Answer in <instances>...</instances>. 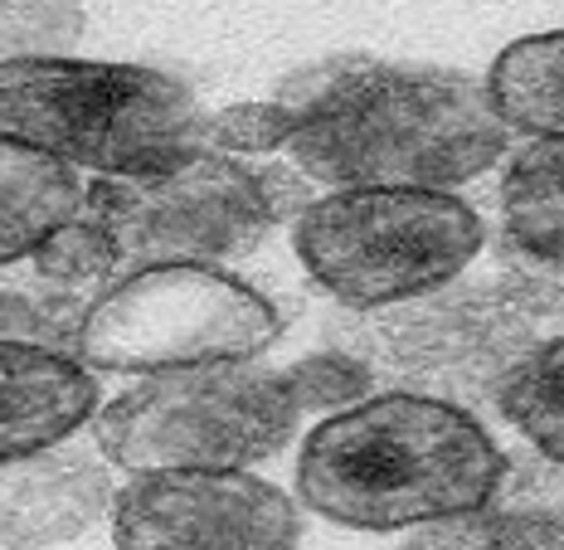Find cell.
Listing matches in <instances>:
<instances>
[{"mask_svg":"<svg viewBox=\"0 0 564 550\" xmlns=\"http://www.w3.org/2000/svg\"><path fill=\"white\" fill-rule=\"evenodd\" d=\"M297 112L282 157L322 191H457L511 157L487 78L340 54L282 78Z\"/></svg>","mask_w":564,"mask_h":550,"instance_id":"cell-1","label":"cell"},{"mask_svg":"<svg viewBox=\"0 0 564 550\" xmlns=\"http://www.w3.org/2000/svg\"><path fill=\"white\" fill-rule=\"evenodd\" d=\"M511 459L467 405L384 390L336 409L302 439L297 497L350 531H419L491 507Z\"/></svg>","mask_w":564,"mask_h":550,"instance_id":"cell-2","label":"cell"},{"mask_svg":"<svg viewBox=\"0 0 564 550\" xmlns=\"http://www.w3.org/2000/svg\"><path fill=\"white\" fill-rule=\"evenodd\" d=\"M195 93L175 74L102 58L0 64V137L88 175L137 171L195 142Z\"/></svg>","mask_w":564,"mask_h":550,"instance_id":"cell-3","label":"cell"},{"mask_svg":"<svg viewBox=\"0 0 564 550\" xmlns=\"http://www.w3.org/2000/svg\"><path fill=\"white\" fill-rule=\"evenodd\" d=\"M307 409L297 405L288 370L258 360H215L141 376L93 414L88 434L112 467H253L297 439Z\"/></svg>","mask_w":564,"mask_h":550,"instance_id":"cell-4","label":"cell"},{"mask_svg":"<svg viewBox=\"0 0 564 550\" xmlns=\"http://www.w3.org/2000/svg\"><path fill=\"white\" fill-rule=\"evenodd\" d=\"M292 249L340 308L375 312L457 283L487 219L453 191H326L292 219Z\"/></svg>","mask_w":564,"mask_h":550,"instance_id":"cell-5","label":"cell"},{"mask_svg":"<svg viewBox=\"0 0 564 550\" xmlns=\"http://www.w3.org/2000/svg\"><path fill=\"white\" fill-rule=\"evenodd\" d=\"M84 219L112 239L122 273L156 263H215L249 259L282 225L268 201L263 166L209 147H181L137 171L93 175Z\"/></svg>","mask_w":564,"mask_h":550,"instance_id":"cell-6","label":"cell"},{"mask_svg":"<svg viewBox=\"0 0 564 550\" xmlns=\"http://www.w3.org/2000/svg\"><path fill=\"white\" fill-rule=\"evenodd\" d=\"M282 336V312L215 263H156L122 273L93 302L78 360L98 376L258 360Z\"/></svg>","mask_w":564,"mask_h":550,"instance_id":"cell-7","label":"cell"},{"mask_svg":"<svg viewBox=\"0 0 564 550\" xmlns=\"http://www.w3.org/2000/svg\"><path fill=\"white\" fill-rule=\"evenodd\" d=\"M521 302L487 298V292L438 288L429 298L375 308L360 322V351L370 370L419 380V395L463 405L473 390L497 400L501 376L531 351L521 322Z\"/></svg>","mask_w":564,"mask_h":550,"instance_id":"cell-8","label":"cell"},{"mask_svg":"<svg viewBox=\"0 0 564 550\" xmlns=\"http://www.w3.org/2000/svg\"><path fill=\"white\" fill-rule=\"evenodd\" d=\"M302 511L249 467L132 473L112 502L117 550H297Z\"/></svg>","mask_w":564,"mask_h":550,"instance_id":"cell-9","label":"cell"},{"mask_svg":"<svg viewBox=\"0 0 564 550\" xmlns=\"http://www.w3.org/2000/svg\"><path fill=\"white\" fill-rule=\"evenodd\" d=\"M117 483L108 453L84 439L50 443L25 459H0V546L44 550L64 546L112 517Z\"/></svg>","mask_w":564,"mask_h":550,"instance_id":"cell-10","label":"cell"},{"mask_svg":"<svg viewBox=\"0 0 564 550\" xmlns=\"http://www.w3.org/2000/svg\"><path fill=\"white\" fill-rule=\"evenodd\" d=\"M98 370L78 356L0 342V459L74 439L98 414Z\"/></svg>","mask_w":564,"mask_h":550,"instance_id":"cell-11","label":"cell"},{"mask_svg":"<svg viewBox=\"0 0 564 550\" xmlns=\"http://www.w3.org/2000/svg\"><path fill=\"white\" fill-rule=\"evenodd\" d=\"M84 171L0 137V263L34 254L54 229L84 215Z\"/></svg>","mask_w":564,"mask_h":550,"instance_id":"cell-12","label":"cell"},{"mask_svg":"<svg viewBox=\"0 0 564 550\" xmlns=\"http://www.w3.org/2000/svg\"><path fill=\"white\" fill-rule=\"evenodd\" d=\"M501 239L564 268V142H521L501 161Z\"/></svg>","mask_w":564,"mask_h":550,"instance_id":"cell-13","label":"cell"},{"mask_svg":"<svg viewBox=\"0 0 564 550\" xmlns=\"http://www.w3.org/2000/svg\"><path fill=\"white\" fill-rule=\"evenodd\" d=\"M487 93L521 142H564V30L511 40L491 58Z\"/></svg>","mask_w":564,"mask_h":550,"instance_id":"cell-14","label":"cell"},{"mask_svg":"<svg viewBox=\"0 0 564 550\" xmlns=\"http://www.w3.org/2000/svg\"><path fill=\"white\" fill-rule=\"evenodd\" d=\"M93 302H98V292L68 288L34 254L0 263V342H25L78 356Z\"/></svg>","mask_w":564,"mask_h":550,"instance_id":"cell-15","label":"cell"},{"mask_svg":"<svg viewBox=\"0 0 564 550\" xmlns=\"http://www.w3.org/2000/svg\"><path fill=\"white\" fill-rule=\"evenodd\" d=\"M497 414L540 459L564 463V336L535 342L497 385Z\"/></svg>","mask_w":564,"mask_h":550,"instance_id":"cell-16","label":"cell"},{"mask_svg":"<svg viewBox=\"0 0 564 550\" xmlns=\"http://www.w3.org/2000/svg\"><path fill=\"white\" fill-rule=\"evenodd\" d=\"M399 550H564V517L491 502V507L404 531Z\"/></svg>","mask_w":564,"mask_h":550,"instance_id":"cell-17","label":"cell"},{"mask_svg":"<svg viewBox=\"0 0 564 550\" xmlns=\"http://www.w3.org/2000/svg\"><path fill=\"white\" fill-rule=\"evenodd\" d=\"M84 30L88 15L78 0H0V64L74 54Z\"/></svg>","mask_w":564,"mask_h":550,"instance_id":"cell-18","label":"cell"},{"mask_svg":"<svg viewBox=\"0 0 564 550\" xmlns=\"http://www.w3.org/2000/svg\"><path fill=\"white\" fill-rule=\"evenodd\" d=\"M292 132H297V112L282 98L234 103L219 112H199L195 122V142L225 157H273V151H288Z\"/></svg>","mask_w":564,"mask_h":550,"instance_id":"cell-19","label":"cell"},{"mask_svg":"<svg viewBox=\"0 0 564 550\" xmlns=\"http://www.w3.org/2000/svg\"><path fill=\"white\" fill-rule=\"evenodd\" d=\"M288 385L307 414H336V409L370 400L375 370L356 351H316V356H302L297 366H288Z\"/></svg>","mask_w":564,"mask_h":550,"instance_id":"cell-20","label":"cell"}]
</instances>
